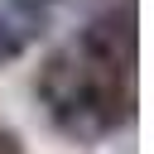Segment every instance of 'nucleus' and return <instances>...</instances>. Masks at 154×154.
I'll return each instance as SVG.
<instances>
[{
  "label": "nucleus",
  "mask_w": 154,
  "mask_h": 154,
  "mask_svg": "<svg viewBox=\"0 0 154 154\" xmlns=\"http://www.w3.org/2000/svg\"><path fill=\"white\" fill-rule=\"evenodd\" d=\"M19 53H24V29H14L10 19H0V63H10Z\"/></svg>",
  "instance_id": "f03ea898"
},
{
  "label": "nucleus",
  "mask_w": 154,
  "mask_h": 154,
  "mask_svg": "<svg viewBox=\"0 0 154 154\" xmlns=\"http://www.w3.org/2000/svg\"><path fill=\"white\" fill-rule=\"evenodd\" d=\"M10 5H14L24 19H43V14H48L53 5H63V0H10Z\"/></svg>",
  "instance_id": "7ed1b4c3"
},
{
  "label": "nucleus",
  "mask_w": 154,
  "mask_h": 154,
  "mask_svg": "<svg viewBox=\"0 0 154 154\" xmlns=\"http://www.w3.org/2000/svg\"><path fill=\"white\" fill-rule=\"evenodd\" d=\"M34 96L48 116V125L72 144H101L111 140L135 106V72L91 58L77 38L43 58Z\"/></svg>",
  "instance_id": "f257e3e1"
}]
</instances>
